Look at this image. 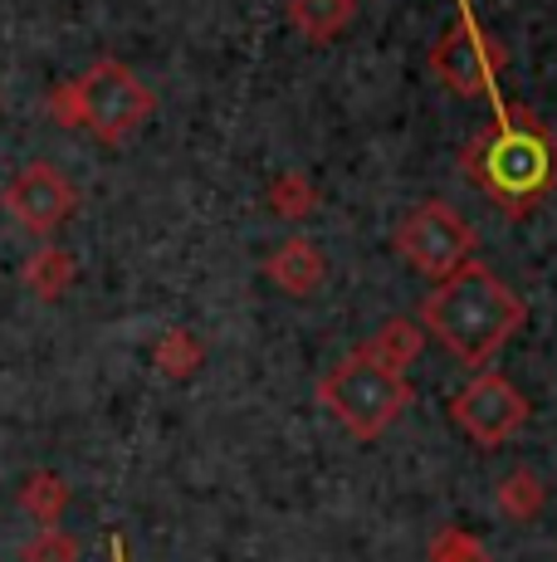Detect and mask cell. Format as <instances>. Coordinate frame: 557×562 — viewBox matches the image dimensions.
Here are the masks:
<instances>
[{
  "mask_svg": "<svg viewBox=\"0 0 557 562\" xmlns=\"http://www.w3.org/2000/svg\"><path fill=\"white\" fill-rule=\"evenodd\" d=\"M528 308L489 265L469 259L455 274L435 279L431 299L421 304V328L450 352L455 362L485 372L503 352V342L523 328Z\"/></svg>",
  "mask_w": 557,
  "mask_h": 562,
  "instance_id": "cell-1",
  "label": "cell"
},
{
  "mask_svg": "<svg viewBox=\"0 0 557 562\" xmlns=\"http://www.w3.org/2000/svg\"><path fill=\"white\" fill-rule=\"evenodd\" d=\"M499 103V123L465 147V177L509 215L533 211L557 187V137L528 108Z\"/></svg>",
  "mask_w": 557,
  "mask_h": 562,
  "instance_id": "cell-2",
  "label": "cell"
},
{
  "mask_svg": "<svg viewBox=\"0 0 557 562\" xmlns=\"http://www.w3.org/2000/svg\"><path fill=\"white\" fill-rule=\"evenodd\" d=\"M49 113L64 127H83L89 137H99L103 147H117L137 133V127L152 123L157 113V93L137 79L127 64L99 59L79 74V79L59 83L49 93Z\"/></svg>",
  "mask_w": 557,
  "mask_h": 562,
  "instance_id": "cell-3",
  "label": "cell"
},
{
  "mask_svg": "<svg viewBox=\"0 0 557 562\" xmlns=\"http://www.w3.org/2000/svg\"><path fill=\"white\" fill-rule=\"evenodd\" d=\"M318 402L328 406V416H333L352 440H377V436H387L396 420H401V411L411 406V376L372 362L367 352L357 348L318 382Z\"/></svg>",
  "mask_w": 557,
  "mask_h": 562,
  "instance_id": "cell-4",
  "label": "cell"
},
{
  "mask_svg": "<svg viewBox=\"0 0 557 562\" xmlns=\"http://www.w3.org/2000/svg\"><path fill=\"white\" fill-rule=\"evenodd\" d=\"M396 250L425 279H445L475 259V225L459 211H450L445 201H421L396 225Z\"/></svg>",
  "mask_w": 557,
  "mask_h": 562,
  "instance_id": "cell-5",
  "label": "cell"
},
{
  "mask_svg": "<svg viewBox=\"0 0 557 562\" xmlns=\"http://www.w3.org/2000/svg\"><path fill=\"white\" fill-rule=\"evenodd\" d=\"M528 416H533L528 396H523L503 372H495V367L475 372L455 392V402H450V420H455V426L465 430V436L475 440L479 450L503 446L513 430L528 426Z\"/></svg>",
  "mask_w": 557,
  "mask_h": 562,
  "instance_id": "cell-6",
  "label": "cell"
},
{
  "mask_svg": "<svg viewBox=\"0 0 557 562\" xmlns=\"http://www.w3.org/2000/svg\"><path fill=\"white\" fill-rule=\"evenodd\" d=\"M503 59H509V54H503L495 40L479 35L475 15H469V5H465L455 25H450L441 40H435L431 74L445 83L450 93H459V99H495Z\"/></svg>",
  "mask_w": 557,
  "mask_h": 562,
  "instance_id": "cell-7",
  "label": "cell"
},
{
  "mask_svg": "<svg viewBox=\"0 0 557 562\" xmlns=\"http://www.w3.org/2000/svg\"><path fill=\"white\" fill-rule=\"evenodd\" d=\"M73 205H79V191H73V181L64 177L59 167H49V161L20 167L5 187V211L15 215L30 235H55L73 215Z\"/></svg>",
  "mask_w": 557,
  "mask_h": 562,
  "instance_id": "cell-8",
  "label": "cell"
},
{
  "mask_svg": "<svg viewBox=\"0 0 557 562\" xmlns=\"http://www.w3.org/2000/svg\"><path fill=\"white\" fill-rule=\"evenodd\" d=\"M264 274H270V284H278L284 294L308 299V294H318L328 265H323V250H318L308 235H288V240L264 259Z\"/></svg>",
  "mask_w": 557,
  "mask_h": 562,
  "instance_id": "cell-9",
  "label": "cell"
},
{
  "mask_svg": "<svg viewBox=\"0 0 557 562\" xmlns=\"http://www.w3.org/2000/svg\"><path fill=\"white\" fill-rule=\"evenodd\" d=\"M357 20V0H288V25L308 45H333Z\"/></svg>",
  "mask_w": 557,
  "mask_h": 562,
  "instance_id": "cell-10",
  "label": "cell"
},
{
  "mask_svg": "<svg viewBox=\"0 0 557 562\" xmlns=\"http://www.w3.org/2000/svg\"><path fill=\"white\" fill-rule=\"evenodd\" d=\"M421 348H425V328L411 318H387L377 333H372V342H362V352H367L372 362L391 367V372H401V376L411 372V362L421 358Z\"/></svg>",
  "mask_w": 557,
  "mask_h": 562,
  "instance_id": "cell-11",
  "label": "cell"
},
{
  "mask_svg": "<svg viewBox=\"0 0 557 562\" xmlns=\"http://www.w3.org/2000/svg\"><path fill=\"white\" fill-rule=\"evenodd\" d=\"M73 274H79V265H73V255L59 250V245H39V250L25 259V269H20V279L30 284V294L45 299V304H59V299L69 294Z\"/></svg>",
  "mask_w": 557,
  "mask_h": 562,
  "instance_id": "cell-12",
  "label": "cell"
},
{
  "mask_svg": "<svg viewBox=\"0 0 557 562\" xmlns=\"http://www.w3.org/2000/svg\"><path fill=\"white\" fill-rule=\"evenodd\" d=\"M499 514L509 518V524H533L543 509H548V490H543V480L533 470H513L499 480V494H495Z\"/></svg>",
  "mask_w": 557,
  "mask_h": 562,
  "instance_id": "cell-13",
  "label": "cell"
},
{
  "mask_svg": "<svg viewBox=\"0 0 557 562\" xmlns=\"http://www.w3.org/2000/svg\"><path fill=\"white\" fill-rule=\"evenodd\" d=\"M152 362H157V372L162 376H171V382H186V376L201 372L206 348H201V338L191 328H167L162 338H157V348H152Z\"/></svg>",
  "mask_w": 557,
  "mask_h": 562,
  "instance_id": "cell-14",
  "label": "cell"
},
{
  "mask_svg": "<svg viewBox=\"0 0 557 562\" xmlns=\"http://www.w3.org/2000/svg\"><path fill=\"white\" fill-rule=\"evenodd\" d=\"M20 509L35 518L39 528H55L64 518V509H69V484L49 470H35L25 480V490H20Z\"/></svg>",
  "mask_w": 557,
  "mask_h": 562,
  "instance_id": "cell-15",
  "label": "cell"
},
{
  "mask_svg": "<svg viewBox=\"0 0 557 562\" xmlns=\"http://www.w3.org/2000/svg\"><path fill=\"white\" fill-rule=\"evenodd\" d=\"M270 211L284 215V221H308L318 211V187L304 171H278L270 181Z\"/></svg>",
  "mask_w": 557,
  "mask_h": 562,
  "instance_id": "cell-16",
  "label": "cell"
},
{
  "mask_svg": "<svg viewBox=\"0 0 557 562\" xmlns=\"http://www.w3.org/2000/svg\"><path fill=\"white\" fill-rule=\"evenodd\" d=\"M431 562H489V548L469 528H435Z\"/></svg>",
  "mask_w": 557,
  "mask_h": 562,
  "instance_id": "cell-17",
  "label": "cell"
},
{
  "mask_svg": "<svg viewBox=\"0 0 557 562\" xmlns=\"http://www.w3.org/2000/svg\"><path fill=\"white\" fill-rule=\"evenodd\" d=\"M20 558H25V562H79V538L64 533L59 524L55 528H39V533L20 548Z\"/></svg>",
  "mask_w": 557,
  "mask_h": 562,
  "instance_id": "cell-18",
  "label": "cell"
},
{
  "mask_svg": "<svg viewBox=\"0 0 557 562\" xmlns=\"http://www.w3.org/2000/svg\"><path fill=\"white\" fill-rule=\"evenodd\" d=\"M113 562H123V538H113Z\"/></svg>",
  "mask_w": 557,
  "mask_h": 562,
  "instance_id": "cell-19",
  "label": "cell"
}]
</instances>
